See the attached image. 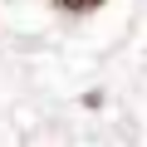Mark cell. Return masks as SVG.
I'll return each instance as SVG.
<instances>
[{
  "instance_id": "obj_1",
  "label": "cell",
  "mask_w": 147,
  "mask_h": 147,
  "mask_svg": "<svg viewBox=\"0 0 147 147\" xmlns=\"http://www.w3.org/2000/svg\"><path fill=\"white\" fill-rule=\"evenodd\" d=\"M54 5H64V10H93L98 0H54Z\"/></svg>"
}]
</instances>
